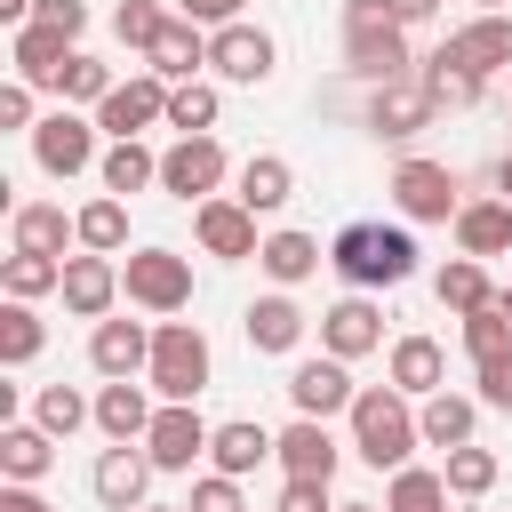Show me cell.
<instances>
[{
  "instance_id": "obj_32",
  "label": "cell",
  "mask_w": 512,
  "mask_h": 512,
  "mask_svg": "<svg viewBox=\"0 0 512 512\" xmlns=\"http://www.w3.org/2000/svg\"><path fill=\"white\" fill-rule=\"evenodd\" d=\"M56 432L48 424H0V480H48Z\"/></svg>"
},
{
  "instance_id": "obj_3",
  "label": "cell",
  "mask_w": 512,
  "mask_h": 512,
  "mask_svg": "<svg viewBox=\"0 0 512 512\" xmlns=\"http://www.w3.org/2000/svg\"><path fill=\"white\" fill-rule=\"evenodd\" d=\"M344 64H352V80H368V88L408 80V72H416L408 24H392L384 0H344Z\"/></svg>"
},
{
  "instance_id": "obj_50",
  "label": "cell",
  "mask_w": 512,
  "mask_h": 512,
  "mask_svg": "<svg viewBox=\"0 0 512 512\" xmlns=\"http://www.w3.org/2000/svg\"><path fill=\"white\" fill-rule=\"evenodd\" d=\"M176 16H192V24H208V32H216V24H240V16H248V0H176Z\"/></svg>"
},
{
  "instance_id": "obj_57",
  "label": "cell",
  "mask_w": 512,
  "mask_h": 512,
  "mask_svg": "<svg viewBox=\"0 0 512 512\" xmlns=\"http://www.w3.org/2000/svg\"><path fill=\"white\" fill-rule=\"evenodd\" d=\"M144 512H184V504H144Z\"/></svg>"
},
{
  "instance_id": "obj_17",
  "label": "cell",
  "mask_w": 512,
  "mask_h": 512,
  "mask_svg": "<svg viewBox=\"0 0 512 512\" xmlns=\"http://www.w3.org/2000/svg\"><path fill=\"white\" fill-rule=\"evenodd\" d=\"M320 352H336V360H368V352H384V312L352 288V296H336L328 312H320Z\"/></svg>"
},
{
  "instance_id": "obj_54",
  "label": "cell",
  "mask_w": 512,
  "mask_h": 512,
  "mask_svg": "<svg viewBox=\"0 0 512 512\" xmlns=\"http://www.w3.org/2000/svg\"><path fill=\"white\" fill-rule=\"evenodd\" d=\"M32 8H40V0H0V16H8V24H32Z\"/></svg>"
},
{
  "instance_id": "obj_31",
  "label": "cell",
  "mask_w": 512,
  "mask_h": 512,
  "mask_svg": "<svg viewBox=\"0 0 512 512\" xmlns=\"http://www.w3.org/2000/svg\"><path fill=\"white\" fill-rule=\"evenodd\" d=\"M232 184H240V192H232L240 208H256V216H272V208H288V192H296V168H288L280 152H248Z\"/></svg>"
},
{
  "instance_id": "obj_20",
  "label": "cell",
  "mask_w": 512,
  "mask_h": 512,
  "mask_svg": "<svg viewBox=\"0 0 512 512\" xmlns=\"http://www.w3.org/2000/svg\"><path fill=\"white\" fill-rule=\"evenodd\" d=\"M88 368H96V376H144V368H152V328L104 312V320L88 328Z\"/></svg>"
},
{
  "instance_id": "obj_46",
  "label": "cell",
  "mask_w": 512,
  "mask_h": 512,
  "mask_svg": "<svg viewBox=\"0 0 512 512\" xmlns=\"http://www.w3.org/2000/svg\"><path fill=\"white\" fill-rule=\"evenodd\" d=\"M184 512H248V504H240V480L208 464V472L192 480V496H184Z\"/></svg>"
},
{
  "instance_id": "obj_53",
  "label": "cell",
  "mask_w": 512,
  "mask_h": 512,
  "mask_svg": "<svg viewBox=\"0 0 512 512\" xmlns=\"http://www.w3.org/2000/svg\"><path fill=\"white\" fill-rule=\"evenodd\" d=\"M384 8H392V24H408V32H416V24H432V16H440V0H384Z\"/></svg>"
},
{
  "instance_id": "obj_34",
  "label": "cell",
  "mask_w": 512,
  "mask_h": 512,
  "mask_svg": "<svg viewBox=\"0 0 512 512\" xmlns=\"http://www.w3.org/2000/svg\"><path fill=\"white\" fill-rule=\"evenodd\" d=\"M432 296H440L448 312H480V304H496L504 288H488V264H480V256H448V264L432 272Z\"/></svg>"
},
{
  "instance_id": "obj_48",
  "label": "cell",
  "mask_w": 512,
  "mask_h": 512,
  "mask_svg": "<svg viewBox=\"0 0 512 512\" xmlns=\"http://www.w3.org/2000/svg\"><path fill=\"white\" fill-rule=\"evenodd\" d=\"M472 384H480V408H504V416H512V352L472 360Z\"/></svg>"
},
{
  "instance_id": "obj_19",
  "label": "cell",
  "mask_w": 512,
  "mask_h": 512,
  "mask_svg": "<svg viewBox=\"0 0 512 512\" xmlns=\"http://www.w3.org/2000/svg\"><path fill=\"white\" fill-rule=\"evenodd\" d=\"M8 248L64 256V248H80V216H64V200H24V208H8Z\"/></svg>"
},
{
  "instance_id": "obj_25",
  "label": "cell",
  "mask_w": 512,
  "mask_h": 512,
  "mask_svg": "<svg viewBox=\"0 0 512 512\" xmlns=\"http://www.w3.org/2000/svg\"><path fill=\"white\" fill-rule=\"evenodd\" d=\"M8 64H16V80H32V88H56V72L72 64V32H56V24H16V48H8Z\"/></svg>"
},
{
  "instance_id": "obj_11",
  "label": "cell",
  "mask_w": 512,
  "mask_h": 512,
  "mask_svg": "<svg viewBox=\"0 0 512 512\" xmlns=\"http://www.w3.org/2000/svg\"><path fill=\"white\" fill-rule=\"evenodd\" d=\"M208 440H216V424H208L192 400H160V416H152V432H144V456H152L160 472H192V464L208 456Z\"/></svg>"
},
{
  "instance_id": "obj_8",
  "label": "cell",
  "mask_w": 512,
  "mask_h": 512,
  "mask_svg": "<svg viewBox=\"0 0 512 512\" xmlns=\"http://www.w3.org/2000/svg\"><path fill=\"white\" fill-rule=\"evenodd\" d=\"M432 88L408 72V80H384V88H368V104H360V128L376 136V144H416L424 128H432Z\"/></svg>"
},
{
  "instance_id": "obj_44",
  "label": "cell",
  "mask_w": 512,
  "mask_h": 512,
  "mask_svg": "<svg viewBox=\"0 0 512 512\" xmlns=\"http://www.w3.org/2000/svg\"><path fill=\"white\" fill-rule=\"evenodd\" d=\"M56 96H64V104H104V96H112V64H96V56L72 48V64L56 72Z\"/></svg>"
},
{
  "instance_id": "obj_29",
  "label": "cell",
  "mask_w": 512,
  "mask_h": 512,
  "mask_svg": "<svg viewBox=\"0 0 512 512\" xmlns=\"http://www.w3.org/2000/svg\"><path fill=\"white\" fill-rule=\"evenodd\" d=\"M416 424H424V448H464L472 432H480V392H432V400H416Z\"/></svg>"
},
{
  "instance_id": "obj_47",
  "label": "cell",
  "mask_w": 512,
  "mask_h": 512,
  "mask_svg": "<svg viewBox=\"0 0 512 512\" xmlns=\"http://www.w3.org/2000/svg\"><path fill=\"white\" fill-rule=\"evenodd\" d=\"M0 128H8V136H32V128H40L32 80H0Z\"/></svg>"
},
{
  "instance_id": "obj_58",
  "label": "cell",
  "mask_w": 512,
  "mask_h": 512,
  "mask_svg": "<svg viewBox=\"0 0 512 512\" xmlns=\"http://www.w3.org/2000/svg\"><path fill=\"white\" fill-rule=\"evenodd\" d=\"M472 8H512V0H472Z\"/></svg>"
},
{
  "instance_id": "obj_21",
  "label": "cell",
  "mask_w": 512,
  "mask_h": 512,
  "mask_svg": "<svg viewBox=\"0 0 512 512\" xmlns=\"http://www.w3.org/2000/svg\"><path fill=\"white\" fill-rule=\"evenodd\" d=\"M272 464H280V472H296V480H336V464H344V448H336V432H328V416H296V424L280 432V448H272Z\"/></svg>"
},
{
  "instance_id": "obj_37",
  "label": "cell",
  "mask_w": 512,
  "mask_h": 512,
  "mask_svg": "<svg viewBox=\"0 0 512 512\" xmlns=\"http://www.w3.org/2000/svg\"><path fill=\"white\" fill-rule=\"evenodd\" d=\"M40 344H48L40 312H32L24 296H8V304H0V368H32V360H40Z\"/></svg>"
},
{
  "instance_id": "obj_52",
  "label": "cell",
  "mask_w": 512,
  "mask_h": 512,
  "mask_svg": "<svg viewBox=\"0 0 512 512\" xmlns=\"http://www.w3.org/2000/svg\"><path fill=\"white\" fill-rule=\"evenodd\" d=\"M0 512H56L40 496V480H0Z\"/></svg>"
},
{
  "instance_id": "obj_33",
  "label": "cell",
  "mask_w": 512,
  "mask_h": 512,
  "mask_svg": "<svg viewBox=\"0 0 512 512\" xmlns=\"http://www.w3.org/2000/svg\"><path fill=\"white\" fill-rule=\"evenodd\" d=\"M96 176H104V192H144V184H160V152H144V136H112V152L96 160Z\"/></svg>"
},
{
  "instance_id": "obj_24",
  "label": "cell",
  "mask_w": 512,
  "mask_h": 512,
  "mask_svg": "<svg viewBox=\"0 0 512 512\" xmlns=\"http://www.w3.org/2000/svg\"><path fill=\"white\" fill-rule=\"evenodd\" d=\"M448 232H456V256H480V264L488 256H512V200L504 192L496 200H464Z\"/></svg>"
},
{
  "instance_id": "obj_56",
  "label": "cell",
  "mask_w": 512,
  "mask_h": 512,
  "mask_svg": "<svg viewBox=\"0 0 512 512\" xmlns=\"http://www.w3.org/2000/svg\"><path fill=\"white\" fill-rule=\"evenodd\" d=\"M336 512H384V504H336Z\"/></svg>"
},
{
  "instance_id": "obj_23",
  "label": "cell",
  "mask_w": 512,
  "mask_h": 512,
  "mask_svg": "<svg viewBox=\"0 0 512 512\" xmlns=\"http://www.w3.org/2000/svg\"><path fill=\"white\" fill-rule=\"evenodd\" d=\"M152 416H160L152 384H136V376H104V392H96V432H104V440H144Z\"/></svg>"
},
{
  "instance_id": "obj_35",
  "label": "cell",
  "mask_w": 512,
  "mask_h": 512,
  "mask_svg": "<svg viewBox=\"0 0 512 512\" xmlns=\"http://www.w3.org/2000/svg\"><path fill=\"white\" fill-rule=\"evenodd\" d=\"M416 80H424V88H432V104H448V112H464V104H480V88H488V80H480V72H464V64H456L448 48H432V56H416Z\"/></svg>"
},
{
  "instance_id": "obj_10",
  "label": "cell",
  "mask_w": 512,
  "mask_h": 512,
  "mask_svg": "<svg viewBox=\"0 0 512 512\" xmlns=\"http://www.w3.org/2000/svg\"><path fill=\"white\" fill-rule=\"evenodd\" d=\"M168 88H176V80H160L152 64H144V72H128V80H112V96L96 104V128H104V136H144V128H168Z\"/></svg>"
},
{
  "instance_id": "obj_36",
  "label": "cell",
  "mask_w": 512,
  "mask_h": 512,
  "mask_svg": "<svg viewBox=\"0 0 512 512\" xmlns=\"http://www.w3.org/2000/svg\"><path fill=\"white\" fill-rule=\"evenodd\" d=\"M80 216V248H96V256H120L128 248V200L120 192H96L88 208H72Z\"/></svg>"
},
{
  "instance_id": "obj_41",
  "label": "cell",
  "mask_w": 512,
  "mask_h": 512,
  "mask_svg": "<svg viewBox=\"0 0 512 512\" xmlns=\"http://www.w3.org/2000/svg\"><path fill=\"white\" fill-rule=\"evenodd\" d=\"M384 512H448V472L400 464V472H392V488H384Z\"/></svg>"
},
{
  "instance_id": "obj_1",
  "label": "cell",
  "mask_w": 512,
  "mask_h": 512,
  "mask_svg": "<svg viewBox=\"0 0 512 512\" xmlns=\"http://www.w3.org/2000/svg\"><path fill=\"white\" fill-rule=\"evenodd\" d=\"M344 424H352V456L360 464H376V472H400L416 448H424V424H416V400L384 376V384H360V400L344 408Z\"/></svg>"
},
{
  "instance_id": "obj_42",
  "label": "cell",
  "mask_w": 512,
  "mask_h": 512,
  "mask_svg": "<svg viewBox=\"0 0 512 512\" xmlns=\"http://www.w3.org/2000/svg\"><path fill=\"white\" fill-rule=\"evenodd\" d=\"M32 424H48L56 440H72L80 424H96V400H80L72 384H40V400H32Z\"/></svg>"
},
{
  "instance_id": "obj_2",
  "label": "cell",
  "mask_w": 512,
  "mask_h": 512,
  "mask_svg": "<svg viewBox=\"0 0 512 512\" xmlns=\"http://www.w3.org/2000/svg\"><path fill=\"white\" fill-rule=\"evenodd\" d=\"M328 272L344 280V288H400V280H416V232L408 224H344L336 240H328Z\"/></svg>"
},
{
  "instance_id": "obj_15",
  "label": "cell",
  "mask_w": 512,
  "mask_h": 512,
  "mask_svg": "<svg viewBox=\"0 0 512 512\" xmlns=\"http://www.w3.org/2000/svg\"><path fill=\"white\" fill-rule=\"evenodd\" d=\"M32 160L64 184V176H80V168H96V120H80L72 104L64 112H40V128H32Z\"/></svg>"
},
{
  "instance_id": "obj_43",
  "label": "cell",
  "mask_w": 512,
  "mask_h": 512,
  "mask_svg": "<svg viewBox=\"0 0 512 512\" xmlns=\"http://www.w3.org/2000/svg\"><path fill=\"white\" fill-rule=\"evenodd\" d=\"M464 352H472V360L512 352V312H504V296H496V304H480V312H464Z\"/></svg>"
},
{
  "instance_id": "obj_45",
  "label": "cell",
  "mask_w": 512,
  "mask_h": 512,
  "mask_svg": "<svg viewBox=\"0 0 512 512\" xmlns=\"http://www.w3.org/2000/svg\"><path fill=\"white\" fill-rule=\"evenodd\" d=\"M160 24H168V8H160V0H120V8H112V32H120V48H136V56L160 40Z\"/></svg>"
},
{
  "instance_id": "obj_7",
  "label": "cell",
  "mask_w": 512,
  "mask_h": 512,
  "mask_svg": "<svg viewBox=\"0 0 512 512\" xmlns=\"http://www.w3.org/2000/svg\"><path fill=\"white\" fill-rule=\"evenodd\" d=\"M224 176H240V168L224 160V144H216V136H176V144L160 152V192H168V200H184V208L216 200V192H224Z\"/></svg>"
},
{
  "instance_id": "obj_28",
  "label": "cell",
  "mask_w": 512,
  "mask_h": 512,
  "mask_svg": "<svg viewBox=\"0 0 512 512\" xmlns=\"http://www.w3.org/2000/svg\"><path fill=\"white\" fill-rule=\"evenodd\" d=\"M320 264H328V248H320L312 232H288V224L264 232V248H256V272H264L272 288H296V280H312Z\"/></svg>"
},
{
  "instance_id": "obj_16",
  "label": "cell",
  "mask_w": 512,
  "mask_h": 512,
  "mask_svg": "<svg viewBox=\"0 0 512 512\" xmlns=\"http://www.w3.org/2000/svg\"><path fill=\"white\" fill-rule=\"evenodd\" d=\"M192 240L216 256V264H240V256H256L264 240H256V208H240L232 192H216V200H200L192 208Z\"/></svg>"
},
{
  "instance_id": "obj_9",
  "label": "cell",
  "mask_w": 512,
  "mask_h": 512,
  "mask_svg": "<svg viewBox=\"0 0 512 512\" xmlns=\"http://www.w3.org/2000/svg\"><path fill=\"white\" fill-rule=\"evenodd\" d=\"M272 64H280V48H272L264 24L240 16V24H216V32H208V72H216L224 88H264Z\"/></svg>"
},
{
  "instance_id": "obj_13",
  "label": "cell",
  "mask_w": 512,
  "mask_h": 512,
  "mask_svg": "<svg viewBox=\"0 0 512 512\" xmlns=\"http://www.w3.org/2000/svg\"><path fill=\"white\" fill-rule=\"evenodd\" d=\"M152 472H160V464L144 456V440H112V448L96 456L88 488H96V504H104V512H144V504H152V496H144V488H152Z\"/></svg>"
},
{
  "instance_id": "obj_14",
  "label": "cell",
  "mask_w": 512,
  "mask_h": 512,
  "mask_svg": "<svg viewBox=\"0 0 512 512\" xmlns=\"http://www.w3.org/2000/svg\"><path fill=\"white\" fill-rule=\"evenodd\" d=\"M464 72H480V80H496V72H512V8H472L448 40H440Z\"/></svg>"
},
{
  "instance_id": "obj_4",
  "label": "cell",
  "mask_w": 512,
  "mask_h": 512,
  "mask_svg": "<svg viewBox=\"0 0 512 512\" xmlns=\"http://www.w3.org/2000/svg\"><path fill=\"white\" fill-rule=\"evenodd\" d=\"M208 376H216V352H208V336L192 328V320H152V368H144V384L160 392V400H200L208 392Z\"/></svg>"
},
{
  "instance_id": "obj_22",
  "label": "cell",
  "mask_w": 512,
  "mask_h": 512,
  "mask_svg": "<svg viewBox=\"0 0 512 512\" xmlns=\"http://www.w3.org/2000/svg\"><path fill=\"white\" fill-rule=\"evenodd\" d=\"M240 328H248V344H256V352L288 360V352L304 344V328H312V320H304V304H296L288 288H272V296H256V304L240 312Z\"/></svg>"
},
{
  "instance_id": "obj_30",
  "label": "cell",
  "mask_w": 512,
  "mask_h": 512,
  "mask_svg": "<svg viewBox=\"0 0 512 512\" xmlns=\"http://www.w3.org/2000/svg\"><path fill=\"white\" fill-rule=\"evenodd\" d=\"M272 448H280V432H264L256 416H232V424H216L208 464H216V472H232V480H248L256 464H272Z\"/></svg>"
},
{
  "instance_id": "obj_59",
  "label": "cell",
  "mask_w": 512,
  "mask_h": 512,
  "mask_svg": "<svg viewBox=\"0 0 512 512\" xmlns=\"http://www.w3.org/2000/svg\"><path fill=\"white\" fill-rule=\"evenodd\" d=\"M504 312H512V280H504Z\"/></svg>"
},
{
  "instance_id": "obj_55",
  "label": "cell",
  "mask_w": 512,
  "mask_h": 512,
  "mask_svg": "<svg viewBox=\"0 0 512 512\" xmlns=\"http://www.w3.org/2000/svg\"><path fill=\"white\" fill-rule=\"evenodd\" d=\"M496 192H504V200H512V152H504V160H496Z\"/></svg>"
},
{
  "instance_id": "obj_6",
  "label": "cell",
  "mask_w": 512,
  "mask_h": 512,
  "mask_svg": "<svg viewBox=\"0 0 512 512\" xmlns=\"http://www.w3.org/2000/svg\"><path fill=\"white\" fill-rule=\"evenodd\" d=\"M120 288H128L136 312L168 320V312L192 304V256H176V248H136V256L120 264Z\"/></svg>"
},
{
  "instance_id": "obj_51",
  "label": "cell",
  "mask_w": 512,
  "mask_h": 512,
  "mask_svg": "<svg viewBox=\"0 0 512 512\" xmlns=\"http://www.w3.org/2000/svg\"><path fill=\"white\" fill-rule=\"evenodd\" d=\"M32 16H40V24H56V32H72V40L88 32V0H40Z\"/></svg>"
},
{
  "instance_id": "obj_26",
  "label": "cell",
  "mask_w": 512,
  "mask_h": 512,
  "mask_svg": "<svg viewBox=\"0 0 512 512\" xmlns=\"http://www.w3.org/2000/svg\"><path fill=\"white\" fill-rule=\"evenodd\" d=\"M144 64H152L160 80H200V72H208V24L168 16V24H160V40L144 48Z\"/></svg>"
},
{
  "instance_id": "obj_49",
  "label": "cell",
  "mask_w": 512,
  "mask_h": 512,
  "mask_svg": "<svg viewBox=\"0 0 512 512\" xmlns=\"http://www.w3.org/2000/svg\"><path fill=\"white\" fill-rule=\"evenodd\" d=\"M272 512H336V496H328V480H296V472H288Z\"/></svg>"
},
{
  "instance_id": "obj_18",
  "label": "cell",
  "mask_w": 512,
  "mask_h": 512,
  "mask_svg": "<svg viewBox=\"0 0 512 512\" xmlns=\"http://www.w3.org/2000/svg\"><path fill=\"white\" fill-rule=\"evenodd\" d=\"M64 312H80V320H104L128 288H120V264L112 256H96V248H80V256H64Z\"/></svg>"
},
{
  "instance_id": "obj_27",
  "label": "cell",
  "mask_w": 512,
  "mask_h": 512,
  "mask_svg": "<svg viewBox=\"0 0 512 512\" xmlns=\"http://www.w3.org/2000/svg\"><path fill=\"white\" fill-rule=\"evenodd\" d=\"M384 376H392L408 400H432V392L448 384V352H440L432 336H392V352H384Z\"/></svg>"
},
{
  "instance_id": "obj_38",
  "label": "cell",
  "mask_w": 512,
  "mask_h": 512,
  "mask_svg": "<svg viewBox=\"0 0 512 512\" xmlns=\"http://www.w3.org/2000/svg\"><path fill=\"white\" fill-rule=\"evenodd\" d=\"M448 496H464V504H480L488 488H496V472H504V456L496 448H480V440H464V448H448Z\"/></svg>"
},
{
  "instance_id": "obj_5",
  "label": "cell",
  "mask_w": 512,
  "mask_h": 512,
  "mask_svg": "<svg viewBox=\"0 0 512 512\" xmlns=\"http://www.w3.org/2000/svg\"><path fill=\"white\" fill-rule=\"evenodd\" d=\"M384 192H392V208H400L408 224H456V208H464V176H456L448 160H424V152H408V160L384 176Z\"/></svg>"
},
{
  "instance_id": "obj_40",
  "label": "cell",
  "mask_w": 512,
  "mask_h": 512,
  "mask_svg": "<svg viewBox=\"0 0 512 512\" xmlns=\"http://www.w3.org/2000/svg\"><path fill=\"white\" fill-rule=\"evenodd\" d=\"M64 288V256H24V248H8V264H0V296H56Z\"/></svg>"
},
{
  "instance_id": "obj_12",
  "label": "cell",
  "mask_w": 512,
  "mask_h": 512,
  "mask_svg": "<svg viewBox=\"0 0 512 512\" xmlns=\"http://www.w3.org/2000/svg\"><path fill=\"white\" fill-rule=\"evenodd\" d=\"M280 392L296 400V416H344V408L360 400V384H352V360H336V352H312V360H296Z\"/></svg>"
},
{
  "instance_id": "obj_39",
  "label": "cell",
  "mask_w": 512,
  "mask_h": 512,
  "mask_svg": "<svg viewBox=\"0 0 512 512\" xmlns=\"http://www.w3.org/2000/svg\"><path fill=\"white\" fill-rule=\"evenodd\" d=\"M216 112H224L216 80H176V88H168V128H176V136H208Z\"/></svg>"
}]
</instances>
